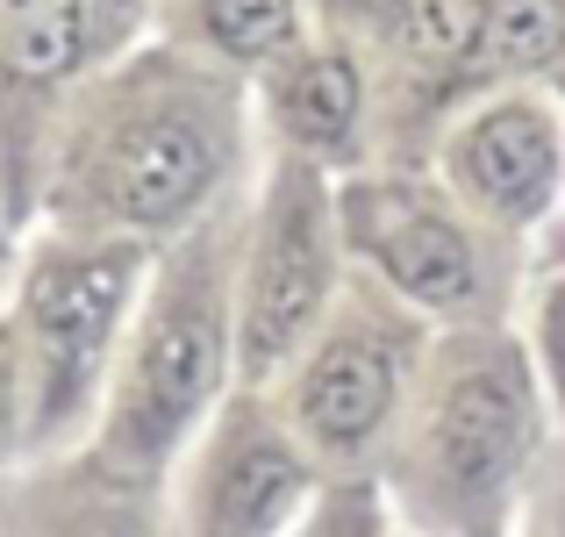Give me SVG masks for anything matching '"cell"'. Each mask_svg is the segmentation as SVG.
Returning a JSON list of instances; mask_svg holds the SVG:
<instances>
[{"mask_svg": "<svg viewBox=\"0 0 565 537\" xmlns=\"http://www.w3.org/2000/svg\"><path fill=\"white\" fill-rule=\"evenodd\" d=\"M273 108L279 129L308 151H344L359 137V115H365V86L359 65L344 51H301V57H279L273 72Z\"/></svg>", "mask_w": 565, "mask_h": 537, "instance_id": "30bf717a", "label": "cell"}, {"mask_svg": "<svg viewBox=\"0 0 565 537\" xmlns=\"http://www.w3.org/2000/svg\"><path fill=\"white\" fill-rule=\"evenodd\" d=\"M14 430V337L0 330V444H8Z\"/></svg>", "mask_w": 565, "mask_h": 537, "instance_id": "e0dca14e", "label": "cell"}, {"mask_svg": "<svg viewBox=\"0 0 565 537\" xmlns=\"http://www.w3.org/2000/svg\"><path fill=\"white\" fill-rule=\"evenodd\" d=\"M330 302V201L308 166H287L265 193L258 251H250V287H244V366L273 372L294 358Z\"/></svg>", "mask_w": 565, "mask_h": 537, "instance_id": "277c9868", "label": "cell"}, {"mask_svg": "<svg viewBox=\"0 0 565 537\" xmlns=\"http://www.w3.org/2000/svg\"><path fill=\"white\" fill-rule=\"evenodd\" d=\"M51 537H151V524L137 509H122V502H79Z\"/></svg>", "mask_w": 565, "mask_h": 537, "instance_id": "9a60e30c", "label": "cell"}, {"mask_svg": "<svg viewBox=\"0 0 565 537\" xmlns=\"http://www.w3.org/2000/svg\"><path fill=\"white\" fill-rule=\"evenodd\" d=\"M308 495V459L258 409L230 415L201 481V537H273Z\"/></svg>", "mask_w": 565, "mask_h": 537, "instance_id": "ba28073f", "label": "cell"}, {"mask_svg": "<svg viewBox=\"0 0 565 537\" xmlns=\"http://www.w3.org/2000/svg\"><path fill=\"white\" fill-rule=\"evenodd\" d=\"M94 208L129 230H172L222 179V108L201 86L137 80L79 151Z\"/></svg>", "mask_w": 565, "mask_h": 537, "instance_id": "6da1fadb", "label": "cell"}, {"mask_svg": "<svg viewBox=\"0 0 565 537\" xmlns=\"http://www.w3.org/2000/svg\"><path fill=\"white\" fill-rule=\"evenodd\" d=\"M451 187L501 222H530L558 187V123L537 101H494L451 137Z\"/></svg>", "mask_w": 565, "mask_h": 537, "instance_id": "52a82bcc", "label": "cell"}, {"mask_svg": "<svg viewBox=\"0 0 565 537\" xmlns=\"http://www.w3.org/2000/svg\"><path fill=\"white\" fill-rule=\"evenodd\" d=\"M351 244L423 308H472L480 302V251L466 222L415 187H359L344 201Z\"/></svg>", "mask_w": 565, "mask_h": 537, "instance_id": "8992f818", "label": "cell"}, {"mask_svg": "<svg viewBox=\"0 0 565 537\" xmlns=\"http://www.w3.org/2000/svg\"><path fill=\"white\" fill-rule=\"evenodd\" d=\"M394 380H401L394 337L373 323H337L294 387V415L322 452H359L394 409Z\"/></svg>", "mask_w": 565, "mask_h": 537, "instance_id": "9c48e42d", "label": "cell"}, {"mask_svg": "<svg viewBox=\"0 0 565 537\" xmlns=\"http://www.w3.org/2000/svg\"><path fill=\"white\" fill-rule=\"evenodd\" d=\"M530 372L515 351H466L437 387L423 466L451 509H487L530 452Z\"/></svg>", "mask_w": 565, "mask_h": 537, "instance_id": "3957f363", "label": "cell"}, {"mask_svg": "<svg viewBox=\"0 0 565 537\" xmlns=\"http://www.w3.org/2000/svg\"><path fill=\"white\" fill-rule=\"evenodd\" d=\"M222 345H230L222 259L201 244L158 287L151 316H143V337H137V358H129L122 401H115V452L129 466H158L193 430V415L207 409V394L222 380Z\"/></svg>", "mask_w": 565, "mask_h": 537, "instance_id": "7a4b0ae2", "label": "cell"}, {"mask_svg": "<svg viewBox=\"0 0 565 537\" xmlns=\"http://www.w3.org/2000/svg\"><path fill=\"white\" fill-rule=\"evenodd\" d=\"M86 8H94V14H115V22H122V14H137L143 0H86Z\"/></svg>", "mask_w": 565, "mask_h": 537, "instance_id": "ac0fdd59", "label": "cell"}, {"mask_svg": "<svg viewBox=\"0 0 565 537\" xmlns=\"http://www.w3.org/2000/svg\"><path fill=\"white\" fill-rule=\"evenodd\" d=\"M86 43H94L86 0H0V80L8 86L72 80Z\"/></svg>", "mask_w": 565, "mask_h": 537, "instance_id": "8fae6325", "label": "cell"}, {"mask_svg": "<svg viewBox=\"0 0 565 537\" xmlns=\"http://www.w3.org/2000/svg\"><path fill=\"white\" fill-rule=\"evenodd\" d=\"M129 259L122 244H57L36 259L29 273V351H36V380H43V415L72 409L86 394V380L100 372L108 358V337H115V316L129 302Z\"/></svg>", "mask_w": 565, "mask_h": 537, "instance_id": "5b68a950", "label": "cell"}, {"mask_svg": "<svg viewBox=\"0 0 565 537\" xmlns=\"http://www.w3.org/2000/svg\"><path fill=\"white\" fill-rule=\"evenodd\" d=\"M301 537H373V495H365V487H359V495H337Z\"/></svg>", "mask_w": 565, "mask_h": 537, "instance_id": "2e32d148", "label": "cell"}, {"mask_svg": "<svg viewBox=\"0 0 565 537\" xmlns=\"http://www.w3.org/2000/svg\"><path fill=\"white\" fill-rule=\"evenodd\" d=\"M186 8L201 22V36L222 57H244V65L287 57L294 29H301V0H186Z\"/></svg>", "mask_w": 565, "mask_h": 537, "instance_id": "5bb4252c", "label": "cell"}, {"mask_svg": "<svg viewBox=\"0 0 565 537\" xmlns=\"http://www.w3.org/2000/svg\"><path fill=\"white\" fill-rule=\"evenodd\" d=\"M401 43H408V65L429 72V80L480 72L487 0H408V14H401Z\"/></svg>", "mask_w": 565, "mask_h": 537, "instance_id": "4fadbf2b", "label": "cell"}, {"mask_svg": "<svg viewBox=\"0 0 565 537\" xmlns=\"http://www.w3.org/2000/svg\"><path fill=\"white\" fill-rule=\"evenodd\" d=\"M552 57H565V0H487V80H523Z\"/></svg>", "mask_w": 565, "mask_h": 537, "instance_id": "7c38bea8", "label": "cell"}]
</instances>
